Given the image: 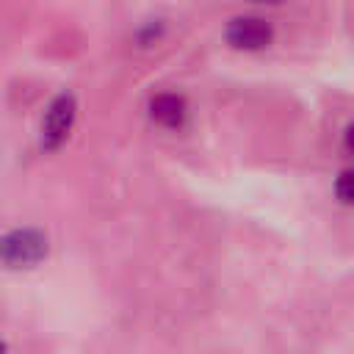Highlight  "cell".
<instances>
[{
    "mask_svg": "<svg viewBox=\"0 0 354 354\" xmlns=\"http://www.w3.org/2000/svg\"><path fill=\"white\" fill-rule=\"evenodd\" d=\"M75 116H77V100H75V94H69V91L58 94L47 105L44 119H41V149H47V152L58 149L69 138L72 124H75Z\"/></svg>",
    "mask_w": 354,
    "mask_h": 354,
    "instance_id": "2",
    "label": "cell"
},
{
    "mask_svg": "<svg viewBox=\"0 0 354 354\" xmlns=\"http://www.w3.org/2000/svg\"><path fill=\"white\" fill-rule=\"evenodd\" d=\"M274 39V30L266 19L257 17H238L227 25V41L235 50H263Z\"/></svg>",
    "mask_w": 354,
    "mask_h": 354,
    "instance_id": "3",
    "label": "cell"
},
{
    "mask_svg": "<svg viewBox=\"0 0 354 354\" xmlns=\"http://www.w3.org/2000/svg\"><path fill=\"white\" fill-rule=\"evenodd\" d=\"M254 3H279V0H254Z\"/></svg>",
    "mask_w": 354,
    "mask_h": 354,
    "instance_id": "7",
    "label": "cell"
},
{
    "mask_svg": "<svg viewBox=\"0 0 354 354\" xmlns=\"http://www.w3.org/2000/svg\"><path fill=\"white\" fill-rule=\"evenodd\" d=\"M351 183H354L351 171H340L337 183H335V194H337V199H340L343 205H351V199H354V188H351Z\"/></svg>",
    "mask_w": 354,
    "mask_h": 354,
    "instance_id": "5",
    "label": "cell"
},
{
    "mask_svg": "<svg viewBox=\"0 0 354 354\" xmlns=\"http://www.w3.org/2000/svg\"><path fill=\"white\" fill-rule=\"evenodd\" d=\"M47 235L33 227L11 230L0 238V266L6 268H33L47 257Z\"/></svg>",
    "mask_w": 354,
    "mask_h": 354,
    "instance_id": "1",
    "label": "cell"
},
{
    "mask_svg": "<svg viewBox=\"0 0 354 354\" xmlns=\"http://www.w3.org/2000/svg\"><path fill=\"white\" fill-rule=\"evenodd\" d=\"M0 354H6V343L3 340H0Z\"/></svg>",
    "mask_w": 354,
    "mask_h": 354,
    "instance_id": "6",
    "label": "cell"
},
{
    "mask_svg": "<svg viewBox=\"0 0 354 354\" xmlns=\"http://www.w3.org/2000/svg\"><path fill=\"white\" fill-rule=\"evenodd\" d=\"M185 116H188V105L180 94H171V91H163V94H155L149 100V119L160 127H169V130H177L185 124Z\"/></svg>",
    "mask_w": 354,
    "mask_h": 354,
    "instance_id": "4",
    "label": "cell"
}]
</instances>
